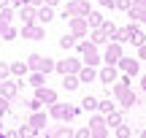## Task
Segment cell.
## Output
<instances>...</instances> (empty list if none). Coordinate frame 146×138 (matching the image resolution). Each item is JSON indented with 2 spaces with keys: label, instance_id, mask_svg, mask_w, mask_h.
<instances>
[{
  "label": "cell",
  "instance_id": "cell-1",
  "mask_svg": "<svg viewBox=\"0 0 146 138\" xmlns=\"http://www.w3.org/2000/svg\"><path fill=\"white\" fill-rule=\"evenodd\" d=\"M81 111V108H76V106H65V103H52L49 106V117L52 119H57V122H70L76 114Z\"/></svg>",
  "mask_w": 146,
  "mask_h": 138
},
{
  "label": "cell",
  "instance_id": "cell-2",
  "mask_svg": "<svg viewBox=\"0 0 146 138\" xmlns=\"http://www.w3.org/2000/svg\"><path fill=\"white\" fill-rule=\"evenodd\" d=\"M76 49H78V54H81V62H84V65H98L100 60H103V57L98 54V46H95L92 41H78Z\"/></svg>",
  "mask_w": 146,
  "mask_h": 138
},
{
  "label": "cell",
  "instance_id": "cell-3",
  "mask_svg": "<svg viewBox=\"0 0 146 138\" xmlns=\"http://www.w3.org/2000/svg\"><path fill=\"white\" fill-rule=\"evenodd\" d=\"M89 11L92 8H89L87 0H68V8L62 11V19L68 22L70 16H89Z\"/></svg>",
  "mask_w": 146,
  "mask_h": 138
},
{
  "label": "cell",
  "instance_id": "cell-4",
  "mask_svg": "<svg viewBox=\"0 0 146 138\" xmlns=\"http://www.w3.org/2000/svg\"><path fill=\"white\" fill-rule=\"evenodd\" d=\"M122 57H125V52H122V43H116V41H111L106 46V52H103V62L106 65H116Z\"/></svg>",
  "mask_w": 146,
  "mask_h": 138
},
{
  "label": "cell",
  "instance_id": "cell-5",
  "mask_svg": "<svg viewBox=\"0 0 146 138\" xmlns=\"http://www.w3.org/2000/svg\"><path fill=\"white\" fill-rule=\"evenodd\" d=\"M81 68H84V62H81V60H76V57H68V60H60V62H57V73H60V76L78 73Z\"/></svg>",
  "mask_w": 146,
  "mask_h": 138
},
{
  "label": "cell",
  "instance_id": "cell-6",
  "mask_svg": "<svg viewBox=\"0 0 146 138\" xmlns=\"http://www.w3.org/2000/svg\"><path fill=\"white\" fill-rule=\"evenodd\" d=\"M98 81L100 84H116V81H119V68H116V65H106L103 70H98Z\"/></svg>",
  "mask_w": 146,
  "mask_h": 138
},
{
  "label": "cell",
  "instance_id": "cell-7",
  "mask_svg": "<svg viewBox=\"0 0 146 138\" xmlns=\"http://www.w3.org/2000/svg\"><path fill=\"white\" fill-rule=\"evenodd\" d=\"M68 25H70V33H73L76 38H84V35H87V30H89L87 16H70V19H68Z\"/></svg>",
  "mask_w": 146,
  "mask_h": 138
},
{
  "label": "cell",
  "instance_id": "cell-8",
  "mask_svg": "<svg viewBox=\"0 0 146 138\" xmlns=\"http://www.w3.org/2000/svg\"><path fill=\"white\" fill-rule=\"evenodd\" d=\"M116 68H119L125 76H138V60H133V57H122L119 62H116Z\"/></svg>",
  "mask_w": 146,
  "mask_h": 138
},
{
  "label": "cell",
  "instance_id": "cell-9",
  "mask_svg": "<svg viewBox=\"0 0 146 138\" xmlns=\"http://www.w3.org/2000/svg\"><path fill=\"white\" fill-rule=\"evenodd\" d=\"M22 35L30 38V41H41L43 38V25H35V22H33V25H25L22 27Z\"/></svg>",
  "mask_w": 146,
  "mask_h": 138
},
{
  "label": "cell",
  "instance_id": "cell-10",
  "mask_svg": "<svg viewBox=\"0 0 146 138\" xmlns=\"http://www.w3.org/2000/svg\"><path fill=\"white\" fill-rule=\"evenodd\" d=\"M19 81H3V87H0V95L8 98V100H16V95H19Z\"/></svg>",
  "mask_w": 146,
  "mask_h": 138
},
{
  "label": "cell",
  "instance_id": "cell-11",
  "mask_svg": "<svg viewBox=\"0 0 146 138\" xmlns=\"http://www.w3.org/2000/svg\"><path fill=\"white\" fill-rule=\"evenodd\" d=\"M35 98H38L41 103H46V106L57 103V92H54V90H49V87H38V90H35Z\"/></svg>",
  "mask_w": 146,
  "mask_h": 138
},
{
  "label": "cell",
  "instance_id": "cell-12",
  "mask_svg": "<svg viewBox=\"0 0 146 138\" xmlns=\"http://www.w3.org/2000/svg\"><path fill=\"white\" fill-rule=\"evenodd\" d=\"M130 79H133V76H122V79H119V81H116V84H114V87H111V95H114V98H116V100H119V98H122V95H125V92H127V90H130Z\"/></svg>",
  "mask_w": 146,
  "mask_h": 138
},
{
  "label": "cell",
  "instance_id": "cell-13",
  "mask_svg": "<svg viewBox=\"0 0 146 138\" xmlns=\"http://www.w3.org/2000/svg\"><path fill=\"white\" fill-rule=\"evenodd\" d=\"M27 122H30L35 130H43V127H46V122H49V114H46V111H33Z\"/></svg>",
  "mask_w": 146,
  "mask_h": 138
},
{
  "label": "cell",
  "instance_id": "cell-14",
  "mask_svg": "<svg viewBox=\"0 0 146 138\" xmlns=\"http://www.w3.org/2000/svg\"><path fill=\"white\" fill-rule=\"evenodd\" d=\"M35 19H38V25H49V22L54 19V11H52V5H38V14H35Z\"/></svg>",
  "mask_w": 146,
  "mask_h": 138
},
{
  "label": "cell",
  "instance_id": "cell-15",
  "mask_svg": "<svg viewBox=\"0 0 146 138\" xmlns=\"http://www.w3.org/2000/svg\"><path fill=\"white\" fill-rule=\"evenodd\" d=\"M98 79V70H95V65H84L81 70H78V81L81 84H89V81Z\"/></svg>",
  "mask_w": 146,
  "mask_h": 138
},
{
  "label": "cell",
  "instance_id": "cell-16",
  "mask_svg": "<svg viewBox=\"0 0 146 138\" xmlns=\"http://www.w3.org/2000/svg\"><path fill=\"white\" fill-rule=\"evenodd\" d=\"M122 122H125V114H122L119 108H114L111 114H106V125H108V127H114V130H116Z\"/></svg>",
  "mask_w": 146,
  "mask_h": 138
},
{
  "label": "cell",
  "instance_id": "cell-17",
  "mask_svg": "<svg viewBox=\"0 0 146 138\" xmlns=\"http://www.w3.org/2000/svg\"><path fill=\"white\" fill-rule=\"evenodd\" d=\"M35 14H38V8H35V5H30V3L19 8V16L25 19V25H33V22H35Z\"/></svg>",
  "mask_w": 146,
  "mask_h": 138
},
{
  "label": "cell",
  "instance_id": "cell-18",
  "mask_svg": "<svg viewBox=\"0 0 146 138\" xmlns=\"http://www.w3.org/2000/svg\"><path fill=\"white\" fill-rule=\"evenodd\" d=\"M78 73H68V76H62V90L65 92H73V90H78Z\"/></svg>",
  "mask_w": 146,
  "mask_h": 138
},
{
  "label": "cell",
  "instance_id": "cell-19",
  "mask_svg": "<svg viewBox=\"0 0 146 138\" xmlns=\"http://www.w3.org/2000/svg\"><path fill=\"white\" fill-rule=\"evenodd\" d=\"M27 84H33L35 90L38 87H46V73H43V70H33L30 79H27Z\"/></svg>",
  "mask_w": 146,
  "mask_h": 138
},
{
  "label": "cell",
  "instance_id": "cell-20",
  "mask_svg": "<svg viewBox=\"0 0 146 138\" xmlns=\"http://www.w3.org/2000/svg\"><path fill=\"white\" fill-rule=\"evenodd\" d=\"M27 62H22V60H16V62H11V76H16V79H25L27 76Z\"/></svg>",
  "mask_w": 146,
  "mask_h": 138
},
{
  "label": "cell",
  "instance_id": "cell-21",
  "mask_svg": "<svg viewBox=\"0 0 146 138\" xmlns=\"http://www.w3.org/2000/svg\"><path fill=\"white\" fill-rule=\"evenodd\" d=\"M0 35H3V41H14L16 38V27H11L8 22L0 19Z\"/></svg>",
  "mask_w": 146,
  "mask_h": 138
},
{
  "label": "cell",
  "instance_id": "cell-22",
  "mask_svg": "<svg viewBox=\"0 0 146 138\" xmlns=\"http://www.w3.org/2000/svg\"><path fill=\"white\" fill-rule=\"evenodd\" d=\"M98 106H100V100H98V98H92V95H87V98H81V108H84V111H89V114H95V111H98Z\"/></svg>",
  "mask_w": 146,
  "mask_h": 138
},
{
  "label": "cell",
  "instance_id": "cell-23",
  "mask_svg": "<svg viewBox=\"0 0 146 138\" xmlns=\"http://www.w3.org/2000/svg\"><path fill=\"white\" fill-rule=\"evenodd\" d=\"M119 103H122V108H133V106H135V103H138V95H135V92H133V90H127L125 95L119 98Z\"/></svg>",
  "mask_w": 146,
  "mask_h": 138
},
{
  "label": "cell",
  "instance_id": "cell-24",
  "mask_svg": "<svg viewBox=\"0 0 146 138\" xmlns=\"http://www.w3.org/2000/svg\"><path fill=\"white\" fill-rule=\"evenodd\" d=\"M54 138H76V130L68 127V125H57L54 127Z\"/></svg>",
  "mask_w": 146,
  "mask_h": 138
},
{
  "label": "cell",
  "instance_id": "cell-25",
  "mask_svg": "<svg viewBox=\"0 0 146 138\" xmlns=\"http://www.w3.org/2000/svg\"><path fill=\"white\" fill-rule=\"evenodd\" d=\"M130 38H133V25L116 30V38H114V41H116V43H130Z\"/></svg>",
  "mask_w": 146,
  "mask_h": 138
},
{
  "label": "cell",
  "instance_id": "cell-26",
  "mask_svg": "<svg viewBox=\"0 0 146 138\" xmlns=\"http://www.w3.org/2000/svg\"><path fill=\"white\" fill-rule=\"evenodd\" d=\"M130 43H133V46H138V49H141L143 43H146L143 30H141V27H135V25H133V38H130Z\"/></svg>",
  "mask_w": 146,
  "mask_h": 138
},
{
  "label": "cell",
  "instance_id": "cell-27",
  "mask_svg": "<svg viewBox=\"0 0 146 138\" xmlns=\"http://www.w3.org/2000/svg\"><path fill=\"white\" fill-rule=\"evenodd\" d=\"M127 16L133 19V25H138V22L143 25V22H146V8H130V11H127Z\"/></svg>",
  "mask_w": 146,
  "mask_h": 138
},
{
  "label": "cell",
  "instance_id": "cell-28",
  "mask_svg": "<svg viewBox=\"0 0 146 138\" xmlns=\"http://www.w3.org/2000/svg\"><path fill=\"white\" fill-rule=\"evenodd\" d=\"M100 30L106 33V38H108V41H114V38H116V30H119V27H116L114 22H108V19H106L103 25H100Z\"/></svg>",
  "mask_w": 146,
  "mask_h": 138
},
{
  "label": "cell",
  "instance_id": "cell-29",
  "mask_svg": "<svg viewBox=\"0 0 146 138\" xmlns=\"http://www.w3.org/2000/svg\"><path fill=\"white\" fill-rule=\"evenodd\" d=\"M87 22H89V27H92V30H95V27H100V25H103V22H106V16L100 14V11H89Z\"/></svg>",
  "mask_w": 146,
  "mask_h": 138
},
{
  "label": "cell",
  "instance_id": "cell-30",
  "mask_svg": "<svg viewBox=\"0 0 146 138\" xmlns=\"http://www.w3.org/2000/svg\"><path fill=\"white\" fill-rule=\"evenodd\" d=\"M89 41H92L95 46H100V43H106L108 38H106V33L100 30V27H95V30H92V35H89Z\"/></svg>",
  "mask_w": 146,
  "mask_h": 138
},
{
  "label": "cell",
  "instance_id": "cell-31",
  "mask_svg": "<svg viewBox=\"0 0 146 138\" xmlns=\"http://www.w3.org/2000/svg\"><path fill=\"white\" fill-rule=\"evenodd\" d=\"M16 133H19V138H35V133H38V130L33 127L30 122H27V125H22V127L16 130Z\"/></svg>",
  "mask_w": 146,
  "mask_h": 138
},
{
  "label": "cell",
  "instance_id": "cell-32",
  "mask_svg": "<svg viewBox=\"0 0 146 138\" xmlns=\"http://www.w3.org/2000/svg\"><path fill=\"white\" fill-rule=\"evenodd\" d=\"M41 62H43L41 54H30V57H27V68L30 70H41Z\"/></svg>",
  "mask_w": 146,
  "mask_h": 138
},
{
  "label": "cell",
  "instance_id": "cell-33",
  "mask_svg": "<svg viewBox=\"0 0 146 138\" xmlns=\"http://www.w3.org/2000/svg\"><path fill=\"white\" fill-rule=\"evenodd\" d=\"M76 35H73V33H70V35H62V38H60V46H62V49H68V52H70V49L73 46H76Z\"/></svg>",
  "mask_w": 146,
  "mask_h": 138
},
{
  "label": "cell",
  "instance_id": "cell-34",
  "mask_svg": "<svg viewBox=\"0 0 146 138\" xmlns=\"http://www.w3.org/2000/svg\"><path fill=\"white\" fill-rule=\"evenodd\" d=\"M114 135H116V138H133V127L122 122L119 127H116V133H114Z\"/></svg>",
  "mask_w": 146,
  "mask_h": 138
},
{
  "label": "cell",
  "instance_id": "cell-35",
  "mask_svg": "<svg viewBox=\"0 0 146 138\" xmlns=\"http://www.w3.org/2000/svg\"><path fill=\"white\" fill-rule=\"evenodd\" d=\"M41 70H43V73H52V70H57V62H54V60L52 57H43V62H41Z\"/></svg>",
  "mask_w": 146,
  "mask_h": 138
},
{
  "label": "cell",
  "instance_id": "cell-36",
  "mask_svg": "<svg viewBox=\"0 0 146 138\" xmlns=\"http://www.w3.org/2000/svg\"><path fill=\"white\" fill-rule=\"evenodd\" d=\"M114 103H111V98H103V100H100V106H98V111L100 114H111V111H114Z\"/></svg>",
  "mask_w": 146,
  "mask_h": 138
},
{
  "label": "cell",
  "instance_id": "cell-37",
  "mask_svg": "<svg viewBox=\"0 0 146 138\" xmlns=\"http://www.w3.org/2000/svg\"><path fill=\"white\" fill-rule=\"evenodd\" d=\"M0 19H3V22H11V19H14V11H11L8 5H3V8H0Z\"/></svg>",
  "mask_w": 146,
  "mask_h": 138
},
{
  "label": "cell",
  "instance_id": "cell-38",
  "mask_svg": "<svg viewBox=\"0 0 146 138\" xmlns=\"http://www.w3.org/2000/svg\"><path fill=\"white\" fill-rule=\"evenodd\" d=\"M8 76H11V65H8V62H0V79L5 81Z\"/></svg>",
  "mask_w": 146,
  "mask_h": 138
},
{
  "label": "cell",
  "instance_id": "cell-39",
  "mask_svg": "<svg viewBox=\"0 0 146 138\" xmlns=\"http://www.w3.org/2000/svg\"><path fill=\"white\" fill-rule=\"evenodd\" d=\"M41 106H43V103L38 100V98H33V100L27 103V108H30V114H33V111H41Z\"/></svg>",
  "mask_w": 146,
  "mask_h": 138
},
{
  "label": "cell",
  "instance_id": "cell-40",
  "mask_svg": "<svg viewBox=\"0 0 146 138\" xmlns=\"http://www.w3.org/2000/svg\"><path fill=\"white\" fill-rule=\"evenodd\" d=\"M116 8H119V11H130L133 8V0H116Z\"/></svg>",
  "mask_w": 146,
  "mask_h": 138
},
{
  "label": "cell",
  "instance_id": "cell-41",
  "mask_svg": "<svg viewBox=\"0 0 146 138\" xmlns=\"http://www.w3.org/2000/svg\"><path fill=\"white\" fill-rule=\"evenodd\" d=\"M76 138H92V133H89V125H87V127H78V130H76Z\"/></svg>",
  "mask_w": 146,
  "mask_h": 138
},
{
  "label": "cell",
  "instance_id": "cell-42",
  "mask_svg": "<svg viewBox=\"0 0 146 138\" xmlns=\"http://www.w3.org/2000/svg\"><path fill=\"white\" fill-rule=\"evenodd\" d=\"M8 103H11L8 98H3V95H0V117H3V114L8 111Z\"/></svg>",
  "mask_w": 146,
  "mask_h": 138
},
{
  "label": "cell",
  "instance_id": "cell-43",
  "mask_svg": "<svg viewBox=\"0 0 146 138\" xmlns=\"http://www.w3.org/2000/svg\"><path fill=\"white\" fill-rule=\"evenodd\" d=\"M100 5L103 8H116V0H100Z\"/></svg>",
  "mask_w": 146,
  "mask_h": 138
},
{
  "label": "cell",
  "instance_id": "cell-44",
  "mask_svg": "<svg viewBox=\"0 0 146 138\" xmlns=\"http://www.w3.org/2000/svg\"><path fill=\"white\" fill-rule=\"evenodd\" d=\"M0 138H19V133L16 130H8V133H0Z\"/></svg>",
  "mask_w": 146,
  "mask_h": 138
},
{
  "label": "cell",
  "instance_id": "cell-45",
  "mask_svg": "<svg viewBox=\"0 0 146 138\" xmlns=\"http://www.w3.org/2000/svg\"><path fill=\"white\" fill-rule=\"evenodd\" d=\"M133 8H146V0H133Z\"/></svg>",
  "mask_w": 146,
  "mask_h": 138
},
{
  "label": "cell",
  "instance_id": "cell-46",
  "mask_svg": "<svg viewBox=\"0 0 146 138\" xmlns=\"http://www.w3.org/2000/svg\"><path fill=\"white\" fill-rule=\"evenodd\" d=\"M138 60H146V43H143L141 49H138Z\"/></svg>",
  "mask_w": 146,
  "mask_h": 138
},
{
  "label": "cell",
  "instance_id": "cell-47",
  "mask_svg": "<svg viewBox=\"0 0 146 138\" xmlns=\"http://www.w3.org/2000/svg\"><path fill=\"white\" fill-rule=\"evenodd\" d=\"M11 5H19L22 8V5H27V0H11Z\"/></svg>",
  "mask_w": 146,
  "mask_h": 138
},
{
  "label": "cell",
  "instance_id": "cell-48",
  "mask_svg": "<svg viewBox=\"0 0 146 138\" xmlns=\"http://www.w3.org/2000/svg\"><path fill=\"white\" fill-rule=\"evenodd\" d=\"M27 3H30V5H35V8H38V5H43V0H27Z\"/></svg>",
  "mask_w": 146,
  "mask_h": 138
},
{
  "label": "cell",
  "instance_id": "cell-49",
  "mask_svg": "<svg viewBox=\"0 0 146 138\" xmlns=\"http://www.w3.org/2000/svg\"><path fill=\"white\" fill-rule=\"evenodd\" d=\"M43 5H57V0H43Z\"/></svg>",
  "mask_w": 146,
  "mask_h": 138
},
{
  "label": "cell",
  "instance_id": "cell-50",
  "mask_svg": "<svg viewBox=\"0 0 146 138\" xmlns=\"http://www.w3.org/2000/svg\"><path fill=\"white\" fill-rule=\"evenodd\" d=\"M141 90L146 92V76H143V79H141Z\"/></svg>",
  "mask_w": 146,
  "mask_h": 138
},
{
  "label": "cell",
  "instance_id": "cell-51",
  "mask_svg": "<svg viewBox=\"0 0 146 138\" xmlns=\"http://www.w3.org/2000/svg\"><path fill=\"white\" fill-rule=\"evenodd\" d=\"M138 138H146V130H141V135H138Z\"/></svg>",
  "mask_w": 146,
  "mask_h": 138
},
{
  "label": "cell",
  "instance_id": "cell-52",
  "mask_svg": "<svg viewBox=\"0 0 146 138\" xmlns=\"http://www.w3.org/2000/svg\"><path fill=\"white\" fill-rule=\"evenodd\" d=\"M0 133H3V117H0Z\"/></svg>",
  "mask_w": 146,
  "mask_h": 138
},
{
  "label": "cell",
  "instance_id": "cell-53",
  "mask_svg": "<svg viewBox=\"0 0 146 138\" xmlns=\"http://www.w3.org/2000/svg\"><path fill=\"white\" fill-rule=\"evenodd\" d=\"M0 87H3V79H0Z\"/></svg>",
  "mask_w": 146,
  "mask_h": 138
}]
</instances>
